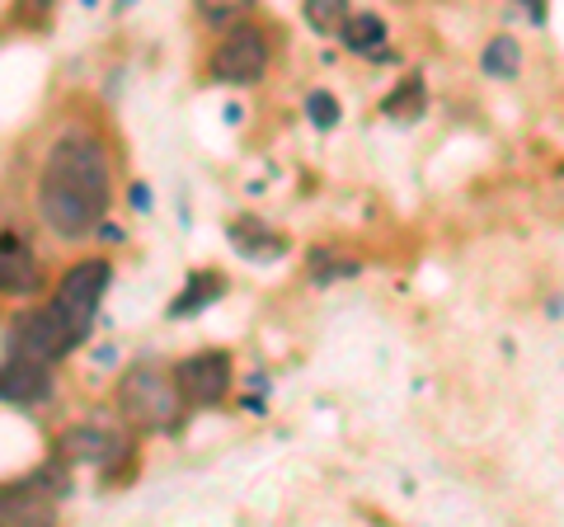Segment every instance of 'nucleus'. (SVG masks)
I'll return each instance as SVG.
<instances>
[{
  "label": "nucleus",
  "instance_id": "obj_4",
  "mask_svg": "<svg viewBox=\"0 0 564 527\" xmlns=\"http://www.w3.org/2000/svg\"><path fill=\"white\" fill-rule=\"evenodd\" d=\"M66 462L52 456L24 481L0 485V527H47L57 523V504L66 499Z\"/></svg>",
  "mask_w": 564,
  "mask_h": 527
},
{
  "label": "nucleus",
  "instance_id": "obj_12",
  "mask_svg": "<svg viewBox=\"0 0 564 527\" xmlns=\"http://www.w3.org/2000/svg\"><path fill=\"white\" fill-rule=\"evenodd\" d=\"M339 39L348 52H362V57H372V52L386 47V20L372 10H358V14H348V24L339 29Z\"/></svg>",
  "mask_w": 564,
  "mask_h": 527
},
{
  "label": "nucleus",
  "instance_id": "obj_5",
  "mask_svg": "<svg viewBox=\"0 0 564 527\" xmlns=\"http://www.w3.org/2000/svg\"><path fill=\"white\" fill-rule=\"evenodd\" d=\"M273 66V43L269 33L250 20H236L221 33V43L207 57V76L217 85H259Z\"/></svg>",
  "mask_w": 564,
  "mask_h": 527
},
{
  "label": "nucleus",
  "instance_id": "obj_17",
  "mask_svg": "<svg viewBox=\"0 0 564 527\" xmlns=\"http://www.w3.org/2000/svg\"><path fill=\"white\" fill-rule=\"evenodd\" d=\"M306 118H311L321 132H329L334 122H339V99H334L329 90H315V95L306 99Z\"/></svg>",
  "mask_w": 564,
  "mask_h": 527
},
{
  "label": "nucleus",
  "instance_id": "obj_9",
  "mask_svg": "<svg viewBox=\"0 0 564 527\" xmlns=\"http://www.w3.org/2000/svg\"><path fill=\"white\" fill-rule=\"evenodd\" d=\"M0 400H6V406H20V410L52 400V363L10 354L0 363Z\"/></svg>",
  "mask_w": 564,
  "mask_h": 527
},
{
  "label": "nucleus",
  "instance_id": "obj_14",
  "mask_svg": "<svg viewBox=\"0 0 564 527\" xmlns=\"http://www.w3.org/2000/svg\"><path fill=\"white\" fill-rule=\"evenodd\" d=\"M221 292H226V278H221V273H193V278H188V288L180 292V302H170V315L180 321V315L203 311V306L217 302Z\"/></svg>",
  "mask_w": 564,
  "mask_h": 527
},
{
  "label": "nucleus",
  "instance_id": "obj_2",
  "mask_svg": "<svg viewBox=\"0 0 564 527\" xmlns=\"http://www.w3.org/2000/svg\"><path fill=\"white\" fill-rule=\"evenodd\" d=\"M118 415L128 419L141 433H174L188 419V400L174 381V367H155V363H137L118 377Z\"/></svg>",
  "mask_w": 564,
  "mask_h": 527
},
{
  "label": "nucleus",
  "instance_id": "obj_7",
  "mask_svg": "<svg viewBox=\"0 0 564 527\" xmlns=\"http://www.w3.org/2000/svg\"><path fill=\"white\" fill-rule=\"evenodd\" d=\"M70 348H80L70 340V330L62 325V315L52 306H29L10 321V354L20 358H39V363H52L57 367Z\"/></svg>",
  "mask_w": 564,
  "mask_h": 527
},
{
  "label": "nucleus",
  "instance_id": "obj_15",
  "mask_svg": "<svg viewBox=\"0 0 564 527\" xmlns=\"http://www.w3.org/2000/svg\"><path fill=\"white\" fill-rule=\"evenodd\" d=\"M306 10V24L321 33V39H339V29L348 24V0H302Z\"/></svg>",
  "mask_w": 564,
  "mask_h": 527
},
{
  "label": "nucleus",
  "instance_id": "obj_16",
  "mask_svg": "<svg viewBox=\"0 0 564 527\" xmlns=\"http://www.w3.org/2000/svg\"><path fill=\"white\" fill-rule=\"evenodd\" d=\"M254 10V0H198V14L207 24H236Z\"/></svg>",
  "mask_w": 564,
  "mask_h": 527
},
{
  "label": "nucleus",
  "instance_id": "obj_1",
  "mask_svg": "<svg viewBox=\"0 0 564 527\" xmlns=\"http://www.w3.org/2000/svg\"><path fill=\"white\" fill-rule=\"evenodd\" d=\"M113 207V161L95 132L70 128L47 147L39 170V222L57 240H90Z\"/></svg>",
  "mask_w": 564,
  "mask_h": 527
},
{
  "label": "nucleus",
  "instance_id": "obj_11",
  "mask_svg": "<svg viewBox=\"0 0 564 527\" xmlns=\"http://www.w3.org/2000/svg\"><path fill=\"white\" fill-rule=\"evenodd\" d=\"M231 245H236V250L250 255L254 264H269V259H278L282 250H288V236L263 232V226H259L254 217H245V226H240V222H231Z\"/></svg>",
  "mask_w": 564,
  "mask_h": 527
},
{
  "label": "nucleus",
  "instance_id": "obj_8",
  "mask_svg": "<svg viewBox=\"0 0 564 527\" xmlns=\"http://www.w3.org/2000/svg\"><path fill=\"white\" fill-rule=\"evenodd\" d=\"M57 456L66 466H99V471H113L118 462H128V438L104 429V424H70L57 433Z\"/></svg>",
  "mask_w": 564,
  "mask_h": 527
},
{
  "label": "nucleus",
  "instance_id": "obj_10",
  "mask_svg": "<svg viewBox=\"0 0 564 527\" xmlns=\"http://www.w3.org/2000/svg\"><path fill=\"white\" fill-rule=\"evenodd\" d=\"M0 292L6 297L43 292V264L29 250V240L14 232H0Z\"/></svg>",
  "mask_w": 564,
  "mask_h": 527
},
{
  "label": "nucleus",
  "instance_id": "obj_18",
  "mask_svg": "<svg viewBox=\"0 0 564 527\" xmlns=\"http://www.w3.org/2000/svg\"><path fill=\"white\" fill-rule=\"evenodd\" d=\"M137 6V0H118V10H132Z\"/></svg>",
  "mask_w": 564,
  "mask_h": 527
},
{
  "label": "nucleus",
  "instance_id": "obj_3",
  "mask_svg": "<svg viewBox=\"0 0 564 527\" xmlns=\"http://www.w3.org/2000/svg\"><path fill=\"white\" fill-rule=\"evenodd\" d=\"M113 283V264L109 259H80L70 264V269L57 278V288H52V311L62 315V325L70 330V340L85 344L95 330V315L104 306V292Z\"/></svg>",
  "mask_w": 564,
  "mask_h": 527
},
{
  "label": "nucleus",
  "instance_id": "obj_6",
  "mask_svg": "<svg viewBox=\"0 0 564 527\" xmlns=\"http://www.w3.org/2000/svg\"><path fill=\"white\" fill-rule=\"evenodd\" d=\"M174 381H180L188 410H217L236 386V363L226 348H198V354L174 363Z\"/></svg>",
  "mask_w": 564,
  "mask_h": 527
},
{
  "label": "nucleus",
  "instance_id": "obj_13",
  "mask_svg": "<svg viewBox=\"0 0 564 527\" xmlns=\"http://www.w3.org/2000/svg\"><path fill=\"white\" fill-rule=\"evenodd\" d=\"M522 66V43L513 33H499V39H489V47L480 52V72L494 76V80H513Z\"/></svg>",
  "mask_w": 564,
  "mask_h": 527
}]
</instances>
